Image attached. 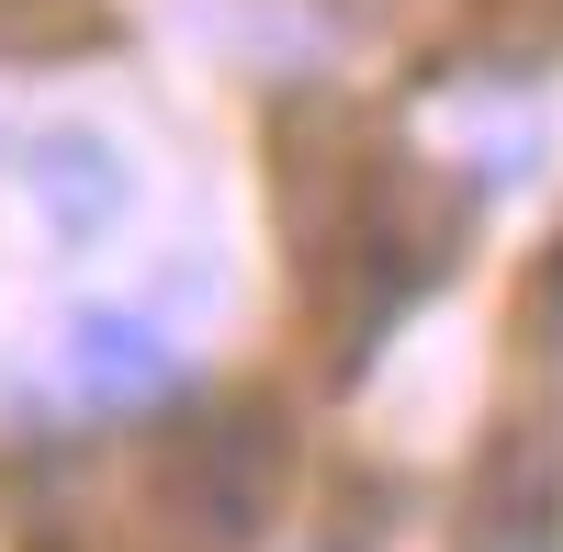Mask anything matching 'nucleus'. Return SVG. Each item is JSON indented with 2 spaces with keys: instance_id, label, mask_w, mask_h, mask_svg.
<instances>
[{
  "instance_id": "nucleus-4",
  "label": "nucleus",
  "mask_w": 563,
  "mask_h": 552,
  "mask_svg": "<svg viewBox=\"0 0 563 552\" xmlns=\"http://www.w3.org/2000/svg\"><path fill=\"white\" fill-rule=\"evenodd\" d=\"M23 180H34L45 225H68V238H102V225L124 214V158L102 147V135H34Z\"/></svg>"
},
{
  "instance_id": "nucleus-2",
  "label": "nucleus",
  "mask_w": 563,
  "mask_h": 552,
  "mask_svg": "<svg viewBox=\"0 0 563 552\" xmlns=\"http://www.w3.org/2000/svg\"><path fill=\"white\" fill-rule=\"evenodd\" d=\"M552 519H563V463L541 429H507L485 451L474 474V508H462V530H474V552H552Z\"/></svg>"
},
{
  "instance_id": "nucleus-1",
  "label": "nucleus",
  "mask_w": 563,
  "mask_h": 552,
  "mask_svg": "<svg viewBox=\"0 0 563 552\" xmlns=\"http://www.w3.org/2000/svg\"><path fill=\"white\" fill-rule=\"evenodd\" d=\"M271 496H282V418H271V406L192 429V440L158 463V508H169V530L203 541V552H238V541L271 519Z\"/></svg>"
},
{
  "instance_id": "nucleus-3",
  "label": "nucleus",
  "mask_w": 563,
  "mask_h": 552,
  "mask_svg": "<svg viewBox=\"0 0 563 552\" xmlns=\"http://www.w3.org/2000/svg\"><path fill=\"white\" fill-rule=\"evenodd\" d=\"M68 384H79V406H102V418H124V406H158L169 384H180V361H169V339L147 328V316H79L68 328Z\"/></svg>"
}]
</instances>
